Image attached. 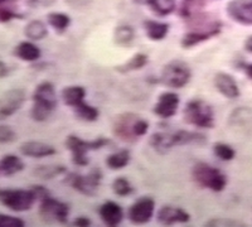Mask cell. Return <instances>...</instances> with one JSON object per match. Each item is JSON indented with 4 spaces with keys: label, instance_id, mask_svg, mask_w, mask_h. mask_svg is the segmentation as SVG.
<instances>
[{
    "label": "cell",
    "instance_id": "cell-1",
    "mask_svg": "<svg viewBox=\"0 0 252 227\" xmlns=\"http://www.w3.org/2000/svg\"><path fill=\"white\" fill-rule=\"evenodd\" d=\"M31 188L37 195V201H39L40 219L47 224L64 225L68 222L69 206L66 202L52 197L48 190L40 184H34Z\"/></svg>",
    "mask_w": 252,
    "mask_h": 227
},
{
    "label": "cell",
    "instance_id": "cell-2",
    "mask_svg": "<svg viewBox=\"0 0 252 227\" xmlns=\"http://www.w3.org/2000/svg\"><path fill=\"white\" fill-rule=\"evenodd\" d=\"M33 105L31 109V118L37 123H43L55 112L58 105L57 92L55 85L49 81H43L35 87L33 96Z\"/></svg>",
    "mask_w": 252,
    "mask_h": 227
},
{
    "label": "cell",
    "instance_id": "cell-3",
    "mask_svg": "<svg viewBox=\"0 0 252 227\" xmlns=\"http://www.w3.org/2000/svg\"><path fill=\"white\" fill-rule=\"evenodd\" d=\"M109 144L110 139L102 136L94 140H85L75 134H71L66 139V148L71 153L72 163L77 167H87L90 163L89 153L102 149Z\"/></svg>",
    "mask_w": 252,
    "mask_h": 227
},
{
    "label": "cell",
    "instance_id": "cell-4",
    "mask_svg": "<svg viewBox=\"0 0 252 227\" xmlns=\"http://www.w3.org/2000/svg\"><path fill=\"white\" fill-rule=\"evenodd\" d=\"M192 178L202 188L220 193L227 187V177L218 168L204 162H198L192 167Z\"/></svg>",
    "mask_w": 252,
    "mask_h": 227
},
{
    "label": "cell",
    "instance_id": "cell-5",
    "mask_svg": "<svg viewBox=\"0 0 252 227\" xmlns=\"http://www.w3.org/2000/svg\"><path fill=\"white\" fill-rule=\"evenodd\" d=\"M183 118L187 124L198 129H211L215 127L213 107L202 98L189 100L183 109Z\"/></svg>",
    "mask_w": 252,
    "mask_h": 227
},
{
    "label": "cell",
    "instance_id": "cell-6",
    "mask_svg": "<svg viewBox=\"0 0 252 227\" xmlns=\"http://www.w3.org/2000/svg\"><path fill=\"white\" fill-rule=\"evenodd\" d=\"M192 78V69L182 60H172L163 67L159 82L169 89H183Z\"/></svg>",
    "mask_w": 252,
    "mask_h": 227
},
{
    "label": "cell",
    "instance_id": "cell-7",
    "mask_svg": "<svg viewBox=\"0 0 252 227\" xmlns=\"http://www.w3.org/2000/svg\"><path fill=\"white\" fill-rule=\"evenodd\" d=\"M37 195L29 190H0V203L13 212H27L33 207Z\"/></svg>",
    "mask_w": 252,
    "mask_h": 227
},
{
    "label": "cell",
    "instance_id": "cell-8",
    "mask_svg": "<svg viewBox=\"0 0 252 227\" xmlns=\"http://www.w3.org/2000/svg\"><path fill=\"white\" fill-rule=\"evenodd\" d=\"M101 179H102V172L98 168H94L86 174L80 173H71L67 175L66 182L78 193L87 197H92L97 193L100 188Z\"/></svg>",
    "mask_w": 252,
    "mask_h": 227
},
{
    "label": "cell",
    "instance_id": "cell-9",
    "mask_svg": "<svg viewBox=\"0 0 252 227\" xmlns=\"http://www.w3.org/2000/svg\"><path fill=\"white\" fill-rule=\"evenodd\" d=\"M220 28H222V23L217 22V20L209 22L204 27H198V29L190 31V32L183 35V38L181 40L182 47L186 49H189L194 46H198L202 42H206V40L220 34Z\"/></svg>",
    "mask_w": 252,
    "mask_h": 227
},
{
    "label": "cell",
    "instance_id": "cell-10",
    "mask_svg": "<svg viewBox=\"0 0 252 227\" xmlns=\"http://www.w3.org/2000/svg\"><path fill=\"white\" fill-rule=\"evenodd\" d=\"M155 201L150 197H141L129 207L127 217L135 225H145L154 217Z\"/></svg>",
    "mask_w": 252,
    "mask_h": 227
},
{
    "label": "cell",
    "instance_id": "cell-11",
    "mask_svg": "<svg viewBox=\"0 0 252 227\" xmlns=\"http://www.w3.org/2000/svg\"><path fill=\"white\" fill-rule=\"evenodd\" d=\"M26 102V92L20 89H12L0 96V120L10 118Z\"/></svg>",
    "mask_w": 252,
    "mask_h": 227
},
{
    "label": "cell",
    "instance_id": "cell-12",
    "mask_svg": "<svg viewBox=\"0 0 252 227\" xmlns=\"http://www.w3.org/2000/svg\"><path fill=\"white\" fill-rule=\"evenodd\" d=\"M181 104L179 95L174 91H164L158 97L157 104L153 107V112L161 119H170L177 114Z\"/></svg>",
    "mask_w": 252,
    "mask_h": 227
},
{
    "label": "cell",
    "instance_id": "cell-13",
    "mask_svg": "<svg viewBox=\"0 0 252 227\" xmlns=\"http://www.w3.org/2000/svg\"><path fill=\"white\" fill-rule=\"evenodd\" d=\"M227 14L237 23L252 26V0H231L227 4Z\"/></svg>",
    "mask_w": 252,
    "mask_h": 227
},
{
    "label": "cell",
    "instance_id": "cell-14",
    "mask_svg": "<svg viewBox=\"0 0 252 227\" xmlns=\"http://www.w3.org/2000/svg\"><path fill=\"white\" fill-rule=\"evenodd\" d=\"M157 220L159 224L172 226V225L189 222L190 221V215L184 208L165 204V206H161L160 210L158 211Z\"/></svg>",
    "mask_w": 252,
    "mask_h": 227
},
{
    "label": "cell",
    "instance_id": "cell-15",
    "mask_svg": "<svg viewBox=\"0 0 252 227\" xmlns=\"http://www.w3.org/2000/svg\"><path fill=\"white\" fill-rule=\"evenodd\" d=\"M215 86L217 91L220 95L224 96L229 100H235L240 96V87H238L237 82L227 72H218L215 76Z\"/></svg>",
    "mask_w": 252,
    "mask_h": 227
},
{
    "label": "cell",
    "instance_id": "cell-16",
    "mask_svg": "<svg viewBox=\"0 0 252 227\" xmlns=\"http://www.w3.org/2000/svg\"><path fill=\"white\" fill-rule=\"evenodd\" d=\"M98 215L101 221L110 227L119 226L124 220L123 207L114 201L103 202L98 207Z\"/></svg>",
    "mask_w": 252,
    "mask_h": 227
},
{
    "label": "cell",
    "instance_id": "cell-17",
    "mask_svg": "<svg viewBox=\"0 0 252 227\" xmlns=\"http://www.w3.org/2000/svg\"><path fill=\"white\" fill-rule=\"evenodd\" d=\"M19 152L23 154L24 157L28 158H47V157L55 156L57 150L55 147H52L47 143H42V141H26L19 147Z\"/></svg>",
    "mask_w": 252,
    "mask_h": 227
},
{
    "label": "cell",
    "instance_id": "cell-18",
    "mask_svg": "<svg viewBox=\"0 0 252 227\" xmlns=\"http://www.w3.org/2000/svg\"><path fill=\"white\" fill-rule=\"evenodd\" d=\"M138 115L135 114H123L115 119L114 123V134L118 136L120 140L124 141H131L136 140L134 132H132V125H134L135 119Z\"/></svg>",
    "mask_w": 252,
    "mask_h": 227
},
{
    "label": "cell",
    "instance_id": "cell-19",
    "mask_svg": "<svg viewBox=\"0 0 252 227\" xmlns=\"http://www.w3.org/2000/svg\"><path fill=\"white\" fill-rule=\"evenodd\" d=\"M149 145L159 154H166L175 147L173 131H158L149 138Z\"/></svg>",
    "mask_w": 252,
    "mask_h": 227
},
{
    "label": "cell",
    "instance_id": "cell-20",
    "mask_svg": "<svg viewBox=\"0 0 252 227\" xmlns=\"http://www.w3.org/2000/svg\"><path fill=\"white\" fill-rule=\"evenodd\" d=\"M86 89L83 86H78V85H72V86H67L62 90L61 92V98H62L63 104L66 106L75 109L76 106L83 102L86 98Z\"/></svg>",
    "mask_w": 252,
    "mask_h": 227
},
{
    "label": "cell",
    "instance_id": "cell-21",
    "mask_svg": "<svg viewBox=\"0 0 252 227\" xmlns=\"http://www.w3.org/2000/svg\"><path fill=\"white\" fill-rule=\"evenodd\" d=\"M14 56L24 62H35L42 56V51L32 40H24L17 44L14 48Z\"/></svg>",
    "mask_w": 252,
    "mask_h": 227
},
{
    "label": "cell",
    "instance_id": "cell-22",
    "mask_svg": "<svg viewBox=\"0 0 252 227\" xmlns=\"http://www.w3.org/2000/svg\"><path fill=\"white\" fill-rule=\"evenodd\" d=\"M26 163L15 154H6L0 159V174L5 177H12L17 173L23 172Z\"/></svg>",
    "mask_w": 252,
    "mask_h": 227
},
{
    "label": "cell",
    "instance_id": "cell-23",
    "mask_svg": "<svg viewBox=\"0 0 252 227\" xmlns=\"http://www.w3.org/2000/svg\"><path fill=\"white\" fill-rule=\"evenodd\" d=\"M144 29L150 40L159 42L163 40L169 32V24L158 20H145L144 22Z\"/></svg>",
    "mask_w": 252,
    "mask_h": 227
},
{
    "label": "cell",
    "instance_id": "cell-24",
    "mask_svg": "<svg viewBox=\"0 0 252 227\" xmlns=\"http://www.w3.org/2000/svg\"><path fill=\"white\" fill-rule=\"evenodd\" d=\"M24 34L32 42L42 40L48 35V28L42 20H32L24 28Z\"/></svg>",
    "mask_w": 252,
    "mask_h": 227
},
{
    "label": "cell",
    "instance_id": "cell-25",
    "mask_svg": "<svg viewBox=\"0 0 252 227\" xmlns=\"http://www.w3.org/2000/svg\"><path fill=\"white\" fill-rule=\"evenodd\" d=\"M131 159V154L127 149H121L118 152L111 153L106 158V165L112 170H120L127 167V164L130 163Z\"/></svg>",
    "mask_w": 252,
    "mask_h": 227
},
{
    "label": "cell",
    "instance_id": "cell-26",
    "mask_svg": "<svg viewBox=\"0 0 252 227\" xmlns=\"http://www.w3.org/2000/svg\"><path fill=\"white\" fill-rule=\"evenodd\" d=\"M114 40L118 46H131L132 42L135 40V29L131 26H127V24L116 27L114 32Z\"/></svg>",
    "mask_w": 252,
    "mask_h": 227
},
{
    "label": "cell",
    "instance_id": "cell-27",
    "mask_svg": "<svg viewBox=\"0 0 252 227\" xmlns=\"http://www.w3.org/2000/svg\"><path fill=\"white\" fill-rule=\"evenodd\" d=\"M66 173V167L63 165H58V164H44V165H39L33 170V174L40 179H49L57 178L61 174Z\"/></svg>",
    "mask_w": 252,
    "mask_h": 227
},
{
    "label": "cell",
    "instance_id": "cell-28",
    "mask_svg": "<svg viewBox=\"0 0 252 227\" xmlns=\"http://www.w3.org/2000/svg\"><path fill=\"white\" fill-rule=\"evenodd\" d=\"M149 62V57L145 53H136L132 56L126 64L121 65V66L116 67V71L121 72V73H127V72L139 71V69L144 68Z\"/></svg>",
    "mask_w": 252,
    "mask_h": 227
},
{
    "label": "cell",
    "instance_id": "cell-29",
    "mask_svg": "<svg viewBox=\"0 0 252 227\" xmlns=\"http://www.w3.org/2000/svg\"><path fill=\"white\" fill-rule=\"evenodd\" d=\"M145 5H149L150 9L159 17H165L174 12L175 0H144Z\"/></svg>",
    "mask_w": 252,
    "mask_h": 227
},
{
    "label": "cell",
    "instance_id": "cell-30",
    "mask_svg": "<svg viewBox=\"0 0 252 227\" xmlns=\"http://www.w3.org/2000/svg\"><path fill=\"white\" fill-rule=\"evenodd\" d=\"M18 9L17 0H0V23L10 22L14 18H22Z\"/></svg>",
    "mask_w": 252,
    "mask_h": 227
},
{
    "label": "cell",
    "instance_id": "cell-31",
    "mask_svg": "<svg viewBox=\"0 0 252 227\" xmlns=\"http://www.w3.org/2000/svg\"><path fill=\"white\" fill-rule=\"evenodd\" d=\"M47 20H48V24L53 28L56 33L58 34H63L68 29L69 24H71V19L67 14L64 13H49L47 15Z\"/></svg>",
    "mask_w": 252,
    "mask_h": 227
},
{
    "label": "cell",
    "instance_id": "cell-32",
    "mask_svg": "<svg viewBox=\"0 0 252 227\" xmlns=\"http://www.w3.org/2000/svg\"><path fill=\"white\" fill-rule=\"evenodd\" d=\"M73 111H75L76 116L80 120L87 121V123H94L100 116V111H98L97 107L92 106V105H90L86 101H83L78 106H76L73 109Z\"/></svg>",
    "mask_w": 252,
    "mask_h": 227
},
{
    "label": "cell",
    "instance_id": "cell-33",
    "mask_svg": "<svg viewBox=\"0 0 252 227\" xmlns=\"http://www.w3.org/2000/svg\"><path fill=\"white\" fill-rule=\"evenodd\" d=\"M213 153L218 159L223 162H231L236 157V150L229 144L218 141L213 145Z\"/></svg>",
    "mask_w": 252,
    "mask_h": 227
},
{
    "label": "cell",
    "instance_id": "cell-34",
    "mask_svg": "<svg viewBox=\"0 0 252 227\" xmlns=\"http://www.w3.org/2000/svg\"><path fill=\"white\" fill-rule=\"evenodd\" d=\"M112 191L119 197H127L134 192V187L129 182V179L125 177H118L112 182Z\"/></svg>",
    "mask_w": 252,
    "mask_h": 227
},
{
    "label": "cell",
    "instance_id": "cell-35",
    "mask_svg": "<svg viewBox=\"0 0 252 227\" xmlns=\"http://www.w3.org/2000/svg\"><path fill=\"white\" fill-rule=\"evenodd\" d=\"M26 222L20 217L0 213V227H24Z\"/></svg>",
    "mask_w": 252,
    "mask_h": 227
},
{
    "label": "cell",
    "instance_id": "cell-36",
    "mask_svg": "<svg viewBox=\"0 0 252 227\" xmlns=\"http://www.w3.org/2000/svg\"><path fill=\"white\" fill-rule=\"evenodd\" d=\"M148 131H149V123L145 119L138 116L135 119L134 125H132V132H134L135 138H141V136L146 135Z\"/></svg>",
    "mask_w": 252,
    "mask_h": 227
},
{
    "label": "cell",
    "instance_id": "cell-37",
    "mask_svg": "<svg viewBox=\"0 0 252 227\" xmlns=\"http://www.w3.org/2000/svg\"><path fill=\"white\" fill-rule=\"evenodd\" d=\"M17 140V132L9 125H0V144H10Z\"/></svg>",
    "mask_w": 252,
    "mask_h": 227
},
{
    "label": "cell",
    "instance_id": "cell-38",
    "mask_svg": "<svg viewBox=\"0 0 252 227\" xmlns=\"http://www.w3.org/2000/svg\"><path fill=\"white\" fill-rule=\"evenodd\" d=\"M244 224L232 221V220H211L206 224V226H242Z\"/></svg>",
    "mask_w": 252,
    "mask_h": 227
},
{
    "label": "cell",
    "instance_id": "cell-39",
    "mask_svg": "<svg viewBox=\"0 0 252 227\" xmlns=\"http://www.w3.org/2000/svg\"><path fill=\"white\" fill-rule=\"evenodd\" d=\"M64 1H66L69 6H72V8L80 9L90 5L94 0H64Z\"/></svg>",
    "mask_w": 252,
    "mask_h": 227
},
{
    "label": "cell",
    "instance_id": "cell-40",
    "mask_svg": "<svg viewBox=\"0 0 252 227\" xmlns=\"http://www.w3.org/2000/svg\"><path fill=\"white\" fill-rule=\"evenodd\" d=\"M72 225H73V226H78V227H89V226H91V221H90V219H87V217H83V216H81V217H77V219L73 220Z\"/></svg>",
    "mask_w": 252,
    "mask_h": 227
},
{
    "label": "cell",
    "instance_id": "cell-41",
    "mask_svg": "<svg viewBox=\"0 0 252 227\" xmlns=\"http://www.w3.org/2000/svg\"><path fill=\"white\" fill-rule=\"evenodd\" d=\"M241 68L245 72V75L252 80V64H241Z\"/></svg>",
    "mask_w": 252,
    "mask_h": 227
},
{
    "label": "cell",
    "instance_id": "cell-42",
    "mask_svg": "<svg viewBox=\"0 0 252 227\" xmlns=\"http://www.w3.org/2000/svg\"><path fill=\"white\" fill-rule=\"evenodd\" d=\"M245 49L247 52L252 53V35H250L246 40H245Z\"/></svg>",
    "mask_w": 252,
    "mask_h": 227
}]
</instances>
